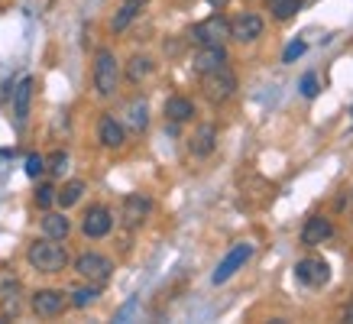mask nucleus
Returning a JSON list of instances; mask_svg holds the SVG:
<instances>
[{
  "mask_svg": "<svg viewBox=\"0 0 353 324\" xmlns=\"http://www.w3.org/2000/svg\"><path fill=\"white\" fill-rule=\"evenodd\" d=\"M26 263H30L36 272H46V276H55V272H65L68 270V250H65L62 240H52V237H43V240H32L26 247Z\"/></svg>",
  "mask_w": 353,
  "mask_h": 324,
  "instance_id": "nucleus-1",
  "label": "nucleus"
},
{
  "mask_svg": "<svg viewBox=\"0 0 353 324\" xmlns=\"http://www.w3.org/2000/svg\"><path fill=\"white\" fill-rule=\"evenodd\" d=\"M91 78H94V91H97L101 97L117 94V88H120V78H123V72H120L117 55L110 52V49H97V55H94V68H91Z\"/></svg>",
  "mask_w": 353,
  "mask_h": 324,
  "instance_id": "nucleus-2",
  "label": "nucleus"
},
{
  "mask_svg": "<svg viewBox=\"0 0 353 324\" xmlns=\"http://www.w3.org/2000/svg\"><path fill=\"white\" fill-rule=\"evenodd\" d=\"M201 94L211 101V104H224V101H230V97L236 94V75L230 65H224V68H217V72H208V75H201Z\"/></svg>",
  "mask_w": 353,
  "mask_h": 324,
  "instance_id": "nucleus-3",
  "label": "nucleus"
},
{
  "mask_svg": "<svg viewBox=\"0 0 353 324\" xmlns=\"http://www.w3.org/2000/svg\"><path fill=\"white\" fill-rule=\"evenodd\" d=\"M72 266H75V272L85 282H97V285H104V282L114 276V263H110L104 253H94V250H88V253L75 256Z\"/></svg>",
  "mask_w": 353,
  "mask_h": 324,
  "instance_id": "nucleus-4",
  "label": "nucleus"
},
{
  "mask_svg": "<svg viewBox=\"0 0 353 324\" xmlns=\"http://www.w3.org/2000/svg\"><path fill=\"white\" fill-rule=\"evenodd\" d=\"M188 36H192V43H198V45H224L227 39H230V20L221 17V13H214V17H208V20L194 23Z\"/></svg>",
  "mask_w": 353,
  "mask_h": 324,
  "instance_id": "nucleus-5",
  "label": "nucleus"
},
{
  "mask_svg": "<svg viewBox=\"0 0 353 324\" xmlns=\"http://www.w3.org/2000/svg\"><path fill=\"white\" fill-rule=\"evenodd\" d=\"M295 279L299 285H308V289H321L331 282V266L327 259H318V256H305L295 263Z\"/></svg>",
  "mask_w": 353,
  "mask_h": 324,
  "instance_id": "nucleus-6",
  "label": "nucleus"
},
{
  "mask_svg": "<svg viewBox=\"0 0 353 324\" xmlns=\"http://www.w3.org/2000/svg\"><path fill=\"white\" fill-rule=\"evenodd\" d=\"M152 217V198L150 194H139V192H133V194H127L123 198V205H120V221H123V227H143L146 221Z\"/></svg>",
  "mask_w": 353,
  "mask_h": 324,
  "instance_id": "nucleus-7",
  "label": "nucleus"
},
{
  "mask_svg": "<svg viewBox=\"0 0 353 324\" xmlns=\"http://www.w3.org/2000/svg\"><path fill=\"white\" fill-rule=\"evenodd\" d=\"M250 256H253V243H236V247L230 250L221 263H217V270H214V276H211V282H214V285H224L227 279H234L236 272L250 263Z\"/></svg>",
  "mask_w": 353,
  "mask_h": 324,
  "instance_id": "nucleus-8",
  "label": "nucleus"
},
{
  "mask_svg": "<svg viewBox=\"0 0 353 324\" xmlns=\"http://www.w3.org/2000/svg\"><path fill=\"white\" fill-rule=\"evenodd\" d=\"M114 230V214H110L108 205H91L81 217V234L88 240H104Z\"/></svg>",
  "mask_w": 353,
  "mask_h": 324,
  "instance_id": "nucleus-9",
  "label": "nucleus"
},
{
  "mask_svg": "<svg viewBox=\"0 0 353 324\" xmlns=\"http://www.w3.org/2000/svg\"><path fill=\"white\" fill-rule=\"evenodd\" d=\"M30 308L39 318H59L68 308V295L62 289H36L30 298Z\"/></svg>",
  "mask_w": 353,
  "mask_h": 324,
  "instance_id": "nucleus-10",
  "label": "nucleus"
},
{
  "mask_svg": "<svg viewBox=\"0 0 353 324\" xmlns=\"http://www.w3.org/2000/svg\"><path fill=\"white\" fill-rule=\"evenodd\" d=\"M263 30H266V23L259 13H240L230 20V39H236V43H256Z\"/></svg>",
  "mask_w": 353,
  "mask_h": 324,
  "instance_id": "nucleus-11",
  "label": "nucleus"
},
{
  "mask_svg": "<svg viewBox=\"0 0 353 324\" xmlns=\"http://www.w3.org/2000/svg\"><path fill=\"white\" fill-rule=\"evenodd\" d=\"M224 65H227V49L224 45H201L192 59V68H194V75L198 78L208 75V72H217V68H224Z\"/></svg>",
  "mask_w": 353,
  "mask_h": 324,
  "instance_id": "nucleus-12",
  "label": "nucleus"
},
{
  "mask_svg": "<svg viewBox=\"0 0 353 324\" xmlns=\"http://www.w3.org/2000/svg\"><path fill=\"white\" fill-rule=\"evenodd\" d=\"M214 150H217V127L214 123L194 127V133L188 136V152H192L194 159H208Z\"/></svg>",
  "mask_w": 353,
  "mask_h": 324,
  "instance_id": "nucleus-13",
  "label": "nucleus"
},
{
  "mask_svg": "<svg viewBox=\"0 0 353 324\" xmlns=\"http://www.w3.org/2000/svg\"><path fill=\"white\" fill-rule=\"evenodd\" d=\"M97 143H101L104 150H120V146L127 143V130H123V123H120L117 117L104 114V117L97 120Z\"/></svg>",
  "mask_w": 353,
  "mask_h": 324,
  "instance_id": "nucleus-14",
  "label": "nucleus"
},
{
  "mask_svg": "<svg viewBox=\"0 0 353 324\" xmlns=\"http://www.w3.org/2000/svg\"><path fill=\"white\" fill-rule=\"evenodd\" d=\"M331 237H334V224L321 214H311L305 221V227H301V243L305 247H318V243H324V240H331Z\"/></svg>",
  "mask_w": 353,
  "mask_h": 324,
  "instance_id": "nucleus-15",
  "label": "nucleus"
},
{
  "mask_svg": "<svg viewBox=\"0 0 353 324\" xmlns=\"http://www.w3.org/2000/svg\"><path fill=\"white\" fill-rule=\"evenodd\" d=\"M32 88H36V81H32L30 75L20 78V85L13 88V117H17V123H26V117H30Z\"/></svg>",
  "mask_w": 353,
  "mask_h": 324,
  "instance_id": "nucleus-16",
  "label": "nucleus"
},
{
  "mask_svg": "<svg viewBox=\"0 0 353 324\" xmlns=\"http://www.w3.org/2000/svg\"><path fill=\"white\" fill-rule=\"evenodd\" d=\"M152 72H156V62H152L150 55L137 52V55H130V59H127L123 78H127V81H133V85H139V81H146V78H150Z\"/></svg>",
  "mask_w": 353,
  "mask_h": 324,
  "instance_id": "nucleus-17",
  "label": "nucleus"
},
{
  "mask_svg": "<svg viewBox=\"0 0 353 324\" xmlns=\"http://www.w3.org/2000/svg\"><path fill=\"white\" fill-rule=\"evenodd\" d=\"M192 117H194V104H192V97H185V94H172L169 101H165V120H172V123H188Z\"/></svg>",
  "mask_w": 353,
  "mask_h": 324,
  "instance_id": "nucleus-18",
  "label": "nucleus"
},
{
  "mask_svg": "<svg viewBox=\"0 0 353 324\" xmlns=\"http://www.w3.org/2000/svg\"><path fill=\"white\" fill-rule=\"evenodd\" d=\"M43 234L52 240H65L72 234V221L62 214V211H46L43 217Z\"/></svg>",
  "mask_w": 353,
  "mask_h": 324,
  "instance_id": "nucleus-19",
  "label": "nucleus"
},
{
  "mask_svg": "<svg viewBox=\"0 0 353 324\" xmlns=\"http://www.w3.org/2000/svg\"><path fill=\"white\" fill-rule=\"evenodd\" d=\"M88 192V185L81 182V179H68V182L62 185V188H55V201H59V207H75L78 201H81V194Z\"/></svg>",
  "mask_w": 353,
  "mask_h": 324,
  "instance_id": "nucleus-20",
  "label": "nucleus"
},
{
  "mask_svg": "<svg viewBox=\"0 0 353 324\" xmlns=\"http://www.w3.org/2000/svg\"><path fill=\"white\" fill-rule=\"evenodd\" d=\"M143 3H146V0H123V3H120V10L114 13V20H110V30H114V32L127 30L130 23L137 20V13L143 10Z\"/></svg>",
  "mask_w": 353,
  "mask_h": 324,
  "instance_id": "nucleus-21",
  "label": "nucleus"
},
{
  "mask_svg": "<svg viewBox=\"0 0 353 324\" xmlns=\"http://www.w3.org/2000/svg\"><path fill=\"white\" fill-rule=\"evenodd\" d=\"M127 127L133 130V133H143V130L150 127V104H146L143 97L130 101V108H127Z\"/></svg>",
  "mask_w": 353,
  "mask_h": 324,
  "instance_id": "nucleus-22",
  "label": "nucleus"
},
{
  "mask_svg": "<svg viewBox=\"0 0 353 324\" xmlns=\"http://www.w3.org/2000/svg\"><path fill=\"white\" fill-rule=\"evenodd\" d=\"M97 298H101V285L97 282H88V285H78V289L68 292V305H75V308H88Z\"/></svg>",
  "mask_w": 353,
  "mask_h": 324,
  "instance_id": "nucleus-23",
  "label": "nucleus"
},
{
  "mask_svg": "<svg viewBox=\"0 0 353 324\" xmlns=\"http://www.w3.org/2000/svg\"><path fill=\"white\" fill-rule=\"evenodd\" d=\"M269 10L276 20H292L301 10V0H269Z\"/></svg>",
  "mask_w": 353,
  "mask_h": 324,
  "instance_id": "nucleus-24",
  "label": "nucleus"
},
{
  "mask_svg": "<svg viewBox=\"0 0 353 324\" xmlns=\"http://www.w3.org/2000/svg\"><path fill=\"white\" fill-rule=\"evenodd\" d=\"M46 172L52 175V179H62L68 172V152L65 150H55L49 159H46Z\"/></svg>",
  "mask_w": 353,
  "mask_h": 324,
  "instance_id": "nucleus-25",
  "label": "nucleus"
},
{
  "mask_svg": "<svg viewBox=\"0 0 353 324\" xmlns=\"http://www.w3.org/2000/svg\"><path fill=\"white\" fill-rule=\"evenodd\" d=\"M23 172L30 175V179H39V175L46 172V159L39 156V152H30V156H26V162H23Z\"/></svg>",
  "mask_w": 353,
  "mask_h": 324,
  "instance_id": "nucleus-26",
  "label": "nucleus"
},
{
  "mask_svg": "<svg viewBox=\"0 0 353 324\" xmlns=\"http://www.w3.org/2000/svg\"><path fill=\"white\" fill-rule=\"evenodd\" d=\"M36 205L43 207V211H49V207L55 205V185L43 182L39 188H36Z\"/></svg>",
  "mask_w": 353,
  "mask_h": 324,
  "instance_id": "nucleus-27",
  "label": "nucleus"
},
{
  "mask_svg": "<svg viewBox=\"0 0 353 324\" xmlns=\"http://www.w3.org/2000/svg\"><path fill=\"white\" fill-rule=\"evenodd\" d=\"M305 49H308V43H305V39H292V43L285 45V52H282V62L292 65L295 59H301V55H305Z\"/></svg>",
  "mask_w": 353,
  "mask_h": 324,
  "instance_id": "nucleus-28",
  "label": "nucleus"
},
{
  "mask_svg": "<svg viewBox=\"0 0 353 324\" xmlns=\"http://www.w3.org/2000/svg\"><path fill=\"white\" fill-rule=\"evenodd\" d=\"M301 94L305 97H318V91H321V85H318V75H314V72H308V75L301 78Z\"/></svg>",
  "mask_w": 353,
  "mask_h": 324,
  "instance_id": "nucleus-29",
  "label": "nucleus"
},
{
  "mask_svg": "<svg viewBox=\"0 0 353 324\" xmlns=\"http://www.w3.org/2000/svg\"><path fill=\"white\" fill-rule=\"evenodd\" d=\"M341 318H343V321H347V324H353V298H350V302H347V305H343Z\"/></svg>",
  "mask_w": 353,
  "mask_h": 324,
  "instance_id": "nucleus-30",
  "label": "nucleus"
},
{
  "mask_svg": "<svg viewBox=\"0 0 353 324\" xmlns=\"http://www.w3.org/2000/svg\"><path fill=\"white\" fill-rule=\"evenodd\" d=\"M208 3H211V7H217V10H221V7H227L230 0H208Z\"/></svg>",
  "mask_w": 353,
  "mask_h": 324,
  "instance_id": "nucleus-31",
  "label": "nucleus"
},
{
  "mask_svg": "<svg viewBox=\"0 0 353 324\" xmlns=\"http://www.w3.org/2000/svg\"><path fill=\"white\" fill-rule=\"evenodd\" d=\"M350 198H353V192H350Z\"/></svg>",
  "mask_w": 353,
  "mask_h": 324,
  "instance_id": "nucleus-32",
  "label": "nucleus"
},
{
  "mask_svg": "<svg viewBox=\"0 0 353 324\" xmlns=\"http://www.w3.org/2000/svg\"><path fill=\"white\" fill-rule=\"evenodd\" d=\"M350 114H353V110H350Z\"/></svg>",
  "mask_w": 353,
  "mask_h": 324,
  "instance_id": "nucleus-33",
  "label": "nucleus"
}]
</instances>
